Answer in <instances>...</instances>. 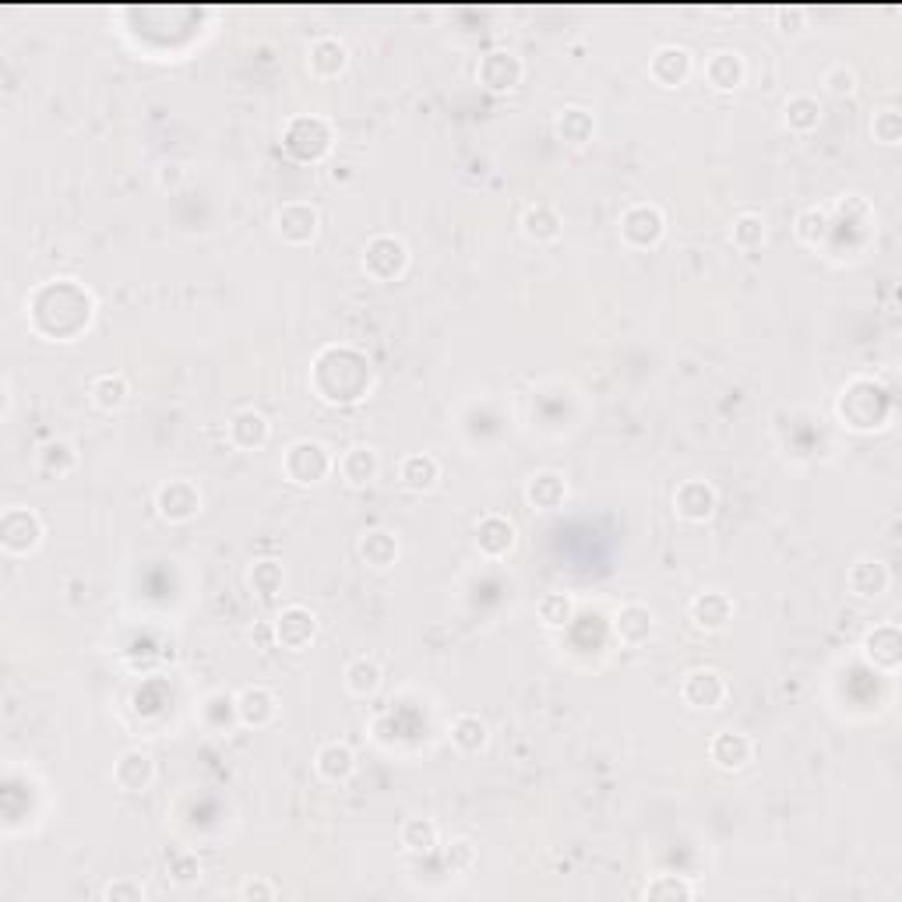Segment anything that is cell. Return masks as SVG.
Wrapping results in <instances>:
<instances>
[{"instance_id":"5b68a950","label":"cell","mask_w":902,"mask_h":902,"mask_svg":"<svg viewBox=\"0 0 902 902\" xmlns=\"http://www.w3.org/2000/svg\"><path fill=\"white\" fill-rule=\"evenodd\" d=\"M282 472H286V480L296 487L325 483L331 472H336V455H331V448L321 445V441L300 437L282 452Z\"/></svg>"},{"instance_id":"ab89813d","label":"cell","mask_w":902,"mask_h":902,"mask_svg":"<svg viewBox=\"0 0 902 902\" xmlns=\"http://www.w3.org/2000/svg\"><path fill=\"white\" fill-rule=\"evenodd\" d=\"M345 691L356 694V699H371V694H377V688H382V680H385V670H382V663L371 659V656H356L345 663Z\"/></svg>"},{"instance_id":"60d3db41","label":"cell","mask_w":902,"mask_h":902,"mask_svg":"<svg viewBox=\"0 0 902 902\" xmlns=\"http://www.w3.org/2000/svg\"><path fill=\"white\" fill-rule=\"evenodd\" d=\"M575 596L564 593V589H553V593H543L540 604H536V617H540V624L550 628V631H561L575 621Z\"/></svg>"},{"instance_id":"8d00e7d4","label":"cell","mask_w":902,"mask_h":902,"mask_svg":"<svg viewBox=\"0 0 902 902\" xmlns=\"http://www.w3.org/2000/svg\"><path fill=\"white\" fill-rule=\"evenodd\" d=\"M553 134H558L564 145L585 149L596 138V120L589 109L582 106H564L558 117H553Z\"/></svg>"},{"instance_id":"8992f818","label":"cell","mask_w":902,"mask_h":902,"mask_svg":"<svg viewBox=\"0 0 902 902\" xmlns=\"http://www.w3.org/2000/svg\"><path fill=\"white\" fill-rule=\"evenodd\" d=\"M409 268V244L395 233H377L363 247V276L374 282H395Z\"/></svg>"},{"instance_id":"e575fe53","label":"cell","mask_w":902,"mask_h":902,"mask_svg":"<svg viewBox=\"0 0 902 902\" xmlns=\"http://www.w3.org/2000/svg\"><path fill=\"white\" fill-rule=\"evenodd\" d=\"M399 536L388 532V529H371L360 536V561L374 567V572H388V567L399 561Z\"/></svg>"},{"instance_id":"7402d4cb","label":"cell","mask_w":902,"mask_h":902,"mask_svg":"<svg viewBox=\"0 0 902 902\" xmlns=\"http://www.w3.org/2000/svg\"><path fill=\"white\" fill-rule=\"evenodd\" d=\"M708 758H712V765L723 769V772H740V769L751 765L754 740L748 734H740V730H719L708 743Z\"/></svg>"},{"instance_id":"ffe728a7","label":"cell","mask_w":902,"mask_h":902,"mask_svg":"<svg viewBox=\"0 0 902 902\" xmlns=\"http://www.w3.org/2000/svg\"><path fill=\"white\" fill-rule=\"evenodd\" d=\"M236 712H241V726L265 730V726L276 723V716H279V699H276L272 688L247 684V688L236 691Z\"/></svg>"},{"instance_id":"30bf717a","label":"cell","mask_w":902,"mask_h":902,"mask_svg":"<svg viewBox=\"0 0 902 902\" xmlns=\"http://www.w3.org/2000/svg\"><path fill=\"white\" fill-rule=\"evenodd\" d=\"M318 230H321V212H318V204H311V201H286L276 212V233H279V241L290 247L314 244Z\"/></svg>"},{"instance_id":"3957f363","label":"cell","mask_w":902,"mask_h":902,"mask_svg":"<svg viewBox=\"0 0 902 902\" xmlns=\"http://www.w3.org/2000/svg\"><path fill=\"white\" fill-rule=\"evenodd\" d=\"M835 417L857 434L881 431V426H889L892 420V395L870 382V377H853L843 388V395H839Z\"/></svg>"},{"instance_id":"4dcf8cb0","label":"cell","mask_w":902,"mask_h":902,"mask_svg":"<svg viewBox=\"0 0 902 902\" xmlns=\"http://www.w3.org/2000/svg\"><path fill=\"white\" fill-rule=\"evenodd\" d=\"M702 71H705V82L716 89V92H734V89L743 85V78H748V65H743V57L737 50L708 54Z\"/></svg>"},{"instance_id":"f907efd6","label":"cell","mask_w":902,"mask_h":902,"mask_svg":"<svg viewBox=\"0 0 902 902\" xmlns=\"http://www.w3.org/2000/svg\"><path fill=\"white\" fill-rule=\"evenodd\" d=\"M103 899L106 902H145V889H141V881L117 878L103 889Z\"/></svg>"},{"instance_id":"7a4b0ae2","label":"cell","mask_w":902,"mask_h":902,"mask_svg":"<svg viewBox=\"0 0 902 902\" xmlns=\"http://www.w3.org/2000/svg\"><path fill=\"white\" fill-rule=\"evenodd\" d=\"M311 391L328 406H356L374 388V367L356 345H328L311 363Z\"/></svg>"},{"instance_id":"74e56055","label":"cell","mask_w":902,"mask_h":902,"mask_svg":"<svg viewBox=\"0 0 902 902\" xmlns=\"http://www.w3.org/2000/svg\"><path fill=\"white\" fill-rule=\"evenodd\" d=\"M835 223H832V212L829 209H821V204H807V209L797 212L794 219V233H797V241L804 247H825L829 244V236H832Z\"/></svg>"},{"instance_id":"b9f144b4","label":"cell","mask_w":902,"mask_h":902,"mask_svg":"<svg viewBox=\"0 0 902 902\" xmlns=\"http://www.w3.org/2000/svg\"><path fill=\"white\" fill-rule=\"evenodd\" d=\"M783 124L794 134H811L821 124V103L815 96H807V92H797V96H789L783 106Z\"/></svg>"},{"instance_id":"52a82bcc","label":"cell","mask_w":902,"mask_h":902,"mask_svg":"<svg viewBox=\"0 0 902 902\" xmlns=\"http://www.w3.org/2000/svg\"><path fill=\"white\" fill-rule=\"evenodd\" d=\"M617 230H621V241L635 250H648L656 247L663 236H667V212L653 201H639L631 209L621 212L617 219Z\"/></svg>"},{"instance_id":"44dd1931","label":"cell","mask_w":902,"mask_h":902,"mask_svg":"<svg viewBox=\"0 0 902 902\" xmlns=\"http://www.w3.org/2000/svg\"><path fill=\"white\" fill-rule=\"evenodd\" d=\"M892 585V572L889 564L878 558H857L846 572V589L857 599H878L889 593Z\"/></svg>"},{"instance_id":"c3c4849f","label":"cell","mask_w":902,"mask_h":902,"mask_svg":"<svg viewBox=\"0 0 902 902\" xmlns=\"http://www.w3.org/2000/svg\"><path fill=\"white\" fill-rule=\"evenodd\" d=\"M166 870H169V878L177 881V885H195L201 878V860H198V853L180 850V853H173V857L166 860Z\"/></svg>"},{"instance_id":"484cf974","label":"cell","mask_w":902,"mask_h":902,"mask_svg":"<svg viewBox=\"0 0 902 902\" xmlns=\"http://www.w3.org/2000/svg\"><path fill=\"white\" fill-rule=\"evenodd\" d=\"M613 635L624 645H645L656 635V613L645 604H624L613 613Z\"/></svg>"},{"instance_id":"681fc988","label":"cell","mask_w":902,"mask_h":902,"mask_svg":"<svg viewBox=\"0 0 902 902\" xmlns=\"http://www.w3.org/2000/svg\"><path fill=\"white\" fill-rule=\"evenodd\" d=\"M821 85H825L832 96H853V92H857V71L853 68H846V65H832L825 74H821Z\"/></svg>"},{"instance_id":"ba28073f","label":"cell","mask_w":902,"mask_h":902,"mask_svg":"<svg viewBox=\"0 0 902 902\" xmlns=\"http://www.w3.org/2000/svg\"><path fill=\"white\" fill-rule=\"evenodd\" d=\"M43 518L33 512V508H8L0 515V547H4L11 558H28V553H36L39 543H43Z\"/></svg>"},{"instance_id":"f35d334b","label":"cell","mask_w":902,"mask_h":902,"mask_svg":"<svg viewBox=\"0 0 902 902\" xmlns=\"http://www.w3.org/2000/svg\"><path fill=\"white\" fill-rule=\"evenodd\" d=\"M399 843L406 853H413V857H426V853H434L441 846V829L434 818H423V815H413L402 821L399 829Z\"/></svg>"},{"instance_id":"4fadbf2b","label":"cell","mask_w":902,"mask_h":902,"mask_svg":"<svg viewBox=\"0 0 902 902\" xmlns=\"http://www.w3.org/2000/svg\"><path fill=\"white\" fill-rule=\"evenodd\" d=\"M719 508V490L712 487L708 480H684L677 490H673V515L684 518V522H708Z\"/></svg>"},{"instance_id":"5bb4252c","label":"cell","mask_w":902,"mask_h":902,"mask_svg":"<svg viewBox=\"0 0 902 902\" xmlns=\"http://www.w3.org/2000/svg\"><path fill=\"white\" fill-rule=\"evenodd\" d=\"M691 71H694V57L688 46L667 43L648 57V78H653L659 89H680L691 78Z\"/></svg>"},{"instance_id":"bcb514c9","label":"cell","mask_w":902,"mask_h":902,"mask_svg":"<svg viewBox=\"0 0 902 902\" xmlns=\"http://www.w3.org/2000/svg\"><path fill=\"white\" fill-rule=\"evenodd\" d=\"M477 860H480V850L469 835H455L445 843V867L452 875H469V870L477 867Z\"/></svg>"},{"instance_id":"1f68e13d","label":"cell","mask_w":902,"mask_h":902,"mask_svg":"<svg viewBox=\"0 0 902 902\" xmlns=\"http://www.w3.org/2000/svg\"><path fill=\"white\" fill-rule=\"evenodd\" d=\"M441 480V462L431 452H413L399 462V483L409 494H426Z\"/></svg>"},{"instance_id":"4316f807","label":"cell","mask_w":902,"mask_h":902,"mask_svg":"<svg viewBox=\"0 0 902 902\" xmlns=\"http://www.w3.org/2000/svg\"><path fill=\"white\" fill-rule=\"evenodd\" d=\"M518 226H522V236H526V241H532V244H553L564 233V219H561L558 209H553V204L532 201V204H526V212H522Z\"/></svg>"},{"instance_id":"ac0fdd59","label":"cell","mask_w":902,"mask_h":902,"mask_svg":"<svg viewBox=\"0 0 902 902\" xmlns=\"http://www.w3.org/2000/svg\"><path fill=\"white\" fill-rule=\"evenodd\" d=\"M734 613H737V604L730 599V593H723V589L699 593L688 604V617L699 631H723L734 621Z\"/></svg>"},{"instance_id":"8fae6325","label":"cell","mask_w":902,"mask_h":902,"mask_svg":"<svg viewBox=\"0 0 902 902\" xmlns=\"http://www.w3.org/2000/svg\"><path fill=\"white\" fill-rule=\"evenodd\" d=\"M680 699H684L688 708H723L726 699H730V684L726 677L712 667H694L680 680Z\"/></svg>"},{"instance_id":"7dc6e473","label":"cell","mask_w":902,"mask_h":902,"mask_svg":"<svg viewBox=\"0 0 902 902\" xmlns=\"http://www.w3.org/2000/svg\"><path fill=\"white\" fill-rule=\"evenodd\" d=\"M870 134H875V141H881V145H899V141H902V117H899V109H892V106L878 109V114L870 117Z\"/></svg>"},{"instance_id":"816d5d0a","label":"cell","mask_w":902,"mask_h":902,"mask_svg":"<svg viewBox=\"0 0 902 902\" xmlns=\"http://www.w3.org/2000/svg\"><path fill=\"white\" fill-rule=\"evenodd\" d=\"M236 895L241 899H247V902H272V899H279L282 892H279V885H272L268 878H247L241 889H236Z\"/></svg>"},{"instance_id":"d6a6232c","label":"cell","mask_w":902,"mask_h":902,"mask_svg":"<svg viewBox=\"0 0 902 902\" xmlns=\"http://www.w3.org/2000/svg\"><path fill=\"white\" fill-rule=\"evenodd\" d=\"M89 399L96 409H103V413H120V409L131 402V382L120 371L96 374L89 385Z\"/></svg>"},{"instance_id":"9a60e30c","label":"cell","mask_w":902,"mask_h":902,"mask_svg":"<svg viewBox=\"0 0 902 902\" xmlns=\"http://www.w3.org/2000/svg\"><path fill=\"white\" fill-rule=\"evenodd\" d=\"M350 68V46L339 36H318L307 46V71L318 78V82H336L339 74Z\"/></svg>"},{"instance_id":"e0dca14e","label":"cell","mask_w":902,"mask_h":902,"mask_svg":"<svg viewBox=\"0 0 902 902\" xmlns=\"http://www.w3.org/2000/svg\"><path fill=\"white\" fill-rule=\"evenodd\" d=\"M155 783V758L141 748H128L114 762V786L124 794H145Z\"/></svg>"},{"instance_id":"d4e9b609","label":"cell","mask_w":902,"mask_h":902,"mask_svg":"<svg viewBox=\"0 0 902 902\" xmlns=\"http://www.w3.org/2000/svg\"><path fill=\"white\" fill-rule=\"evenodd\" d=\"M314 772L331 786L350 783L356 772V751L342 740H328L318 748V754H314Z\"/></svg>"},{"instance_id":"d590c367","label":"cell","mask_w":902,"mask_h":902,"mask_svg":"<svg viewBox=\"0 0 902 902\" xmlns=\"http://www.w3.org/2000/svg\"><path fill=\"white\" fill-rule=\"evenodd\" d=\"M78 448L71 445L68 437H54V441H46V445L36 452V469L43 472V477H50V480H65L71 477V472L78 469Z\"/></svg>"},{"instance_id":"83f0119b","label":"cell","mask_w":902,"mask_h":902,"mask_svg":"<svg viewBox=\"0 0 902 902\" xmlns=\"http://www.w3.org/2000/svg\"><path fill=\"white\" fill-rule=\"evenodd\" d=\"M448 740L458 754H480L490 743V723L480 712H458L448 723Z\"/></svg>"},{"instance_id":"ee69618b","label":"cell","mask_w":902,"mask_h":902,"mask_svg":"<svg viewBox=\"0 0 902 902\" xmlns=\"http://www.w3.org/2000/svg\"><path fill=\"white\" fill-rule=\"evenodd\" d=\"M247 582H250V589H255L261 599H272V596L282 593V585H286V572H282L279 561L265 558V561H255V564H250Z\"/></svg>"},{"instance_id":"836d02e7","label":"cell","mask_w":902,"mask_h":902,"mask_svg":"<svg viewBox=\"0 0 902 902\" xmlns=\"http://www.w3.org/2000/svg\"><path fill=\"white\" fill-rule=\"evenodd\" d=\"M198 719L209 734L215 737H226L236 723H241V712H236V694H226V691H212L209 699L201 702L198 708Z\"/></svg>"},{"instance_id":"d6986e66","label":"cell","mask_w":902,"mask_h":902,"mask_svg":"<svg viewBox=\"0 0 902 902\" xmlns=\"http://www.w3.org/2000/svg\"><path fill=\"white\" fill-rule=\"evenodd\" d=\"M515 543H518V529H515V522L508 515L490 512L477 522V547H480L483 558H490V561L508 558V553L515 550Z\"/></svg>"},{"instance_id":"6da1fadb","label":"cell","mask_w":902,"mask_h":902,"mask_svg":"<svg viewBox=\"0 0 902 902\" xmlns=\"http://www.w3.org/2000/svg\"><path fill=\"white\" fill-rule=\"evenodd\" d=\"M96 318V296L74 279H54L28 300V321L50 342H74Z\"/></svg>"},{"instance_id":"cb8c5ba5","label":"cell","mask_w":902,"mask_h":902,"mask_svg":"<svg viewBox=\"0 0 902 902\" xmlns=\"http://www.w3.org/2000/svg\"><path fill=\"white\" fill-rule=\"evenodd\" d=\"M567 501V480L561 477L558 469H540L532 472L529 483H526V504L532 512H558L564 508Z\"/></svg>"},{"instance_id":"f1b7e54d","label":"cell","mask_w":902,"mask_h":902,"mask_svg":"<svg viewBox=\"0 0 902 902\" xmlns=\"http://www.w3.org/2000/svg\"><path fill=\"white\" fill-rule=\"evenodd\" d=\"M336 469L345 487H367L371 480H377V472H382V455L371 445H353L342 452Z\"/></svg>"},{"instance_id":"603a6c76","label":"cell","mask_w":902,"mask_h":902,"mask_svg":"<svg viewBox=\"0 0 902 902\" xmlns=\"http://www.w3.org/2000/svg\"><path fill=\"white\" fill-rule=\"evenodd\" d=\"M226 431H230L233 448L261 452L268 445V437H272V423H268V417L258 413V409H236L226 423Z\"/></svg>"},{"instance_id":"7bdbcfd3","label":"cell","mask_w":902,"mask_h":902,"mask_svg":"<svg viewBox=\"0 0 902 902\" xmlns=\"http://www.w3.org/2000/svg\"><path fill=\"white\" fill-rule=\"evenodd\" d=\"M765 236H769V230H765V219L758 215V212H740L737 219H734V226H730V241H734V247L737 250H758V247H765Z\"/></svg>"},{"instance_id":"f546056e","label":"cell","mask_w":902,"mask_h":902,"mask_svg":"<svg viewBox=\"0 0 902 902\" xmlns=\"http://www.w3.org/2000/svg\"><path fill=\"white\" fill-rule=\"evenodd\" d=\"M864 656L881 670H899L902 663V635L895 624H875L864 635Z\"/></svg>"},{"instance_id":"9c48e42d","label":"cell","mask_w":902,"mask_h":902,"mask_svg":"<svg viewBox=\"0 0 902 902\" xmlns=\"http://www.w3.org/2000/svg\"><path fill=\"white\" fill-rule=\"evenodd\" d=\"M201 487L195 480H166L160 483V490H155V512H160L163 522H169V526H184V522H191L201 515Z\"/></svg>"},{"instance_id":"2e32d148","label":"cell","mask_w":902,"mask_h":902,"mask_svg":"<svg viewBox=\"0 0 902 902\" xmlns=\"http://www.w3.org/2000/svg\"><path fill=\"white\" fill-rule=\"evenodd\" d=\"M318 639V617H314L307 607H286L276 617V642L290 653H304V648Z\"/></svg>"},{"instance_id":"277c9868","label":"cell","mask_w":902,"mask_h":902,"mask_svg":"<svg viewBox=\"0 0 902 902\" xmlns=\"http://www.w3.org/2000/svg\"><path fill=\"white\" fill-rule=\"evenodd\" d=\"M331 145H336V131H331V120L321 114H296L282 128V149L296 163H321Z\"/></svg>"},{"instance_id":"7c38bea8","label":"cell","mask_w":902,"mask_h":902,"mask_svg":"<svg viewBox=\"0 0 902 902\" xmlns=\"http://www.w3.org/2000/svg\"><path fill=\"white\" fill-rule=\"evenodd\" d=\"M522 78H526V65H522V57L512 50H490L477 68V82L487 92H494V96L515 92L522 85Z\"/></svg>"},{"instance_id":"f6af8a7d","label":"cell","mask_w":902,"mask_h":902,"mask_svg":"<svg viewBox=\"0 0 902 902\" xmlns=\"http://www.w3.org/2000/svg\"><path fill=\"white\" fill-rule=\"evenodd\" d=\"M645 899H667V902H691L694 899V885L680 875H656L653 881L642 889Z\"/></svg>"}]
</instances>
